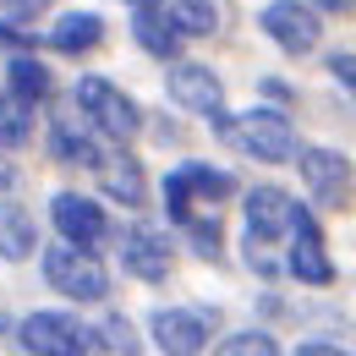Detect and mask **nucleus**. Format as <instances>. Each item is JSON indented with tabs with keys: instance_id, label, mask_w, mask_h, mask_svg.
<instances>
[{
	"instance_id": "nucleus-1",
	"label": "nucleus",
	"mask_w": 356,
	"mask_h": 356,
	"mask_svg": "<svg viewBox=\"0 0 356 356\" xmlns=\"http://www.w3.org/2000/svg\"><path fill=\"white\" fill-rule=\"evenodd\" d=\"M214 132L247 154V159H264V165H285L296 159V127L280 115V110H247V115H214Z\"/></svg>"
},
{
	"instance_id": "nucleus-2",
	"label": "nucleus",
	"mask_w": 356,
	"mask_h": 356,
	"mask_svg": "<svg viewBox=\"0 0 356 356\" xmlns=\"http://www.w3.org/2000/svg\"><path fill=\"white\" fill-rule=\"evenodd\" d=\"M44 280L66 302H104L110 296V268L99 264L93 247H77V241H60L44 252Z\"/></svg>"
},
{
	"instance_id": "nucleus-3",
	"label": "nucleus",
	"mask_w": 356,
	"mask_h": 356,
	"mask_svg": "<svg viewBox=\"0 0 356 356\" xmlns=\"http://www.w3.org/2000/svg\"><path fill=\"white\" fill-rule=\"evenodd\" d=\"M72 99H77V110L93 121V132H104L110 143H132V137L143 132V110H137L115 83H104V77H83Z\"/></svg>"
},
{
	"instance_id": "nucleus-4",
	"label": "nucleus",
	"mask_w": 356,
	"mask_h": 356,
	"mask_svg": "<svg viewBox=\"0 0 356 356\" xmlns=\"http://www.w3.org/2000/svg\"><path fill=\"white\" fill-rule=\"evenodd\" d=\"M17 346L33 356H83L93 351V329L77 323L72 312H28L17 323Z\"/></svg>"
},
{
	"instance_id": "nucleus-5",
	"label": "nucleus",
	"mask_w": 356,
	"mask_h": 356,
	"mask_svg": "<svg viewBox=\"0 0 356 356\" xmlns=\"http://www.w3.org/2000/svg\"><path fill=\"white\" fill-rule=\"evenodd\" d=\"M258 28H264L285 55H312L318 39H323V22H318V11H312L307 0H268Z\"/></svg>"
},
{
	"instance_id": "nucleus-6",
	"label": "nucleus",
	"mask_w": 356,
	"mask_h": 356,
	"mask_svg": "<svg viewBox=\"0 0 356 356\" xmlns=\"http://www.w3.org/2000/svg\"><path fill=\"white\" fill-rule=\"evenodd\" d=\"M148 334H154V346L170 356H192L209 346V334H214V312L203 307H159L148 318Z\"/></svg>"
},
{
	"instance_id": "nucleus-7",
	"label": "nucleus",
	"mask_w": 356,
	"mask_h": 356,
	"mask_svg": "<svg viewBox=\"0 0 356 356\" xmlns=\"http://www.w3.org/2000/svg\"><path fill=\"white\" fill-rule=\"evenodd\" d=\"M285 268L296 274V280H307V285H329L334 280V264H329V252H323V236H318V220H312L307 209L296 203V220L285 230Z\"/></svg>"
},
{
	"instance_id": "nucleus-8",
	"label": "nucleus",
	"mask_w": 356,
	"mask_h": 356,
	"mask_svg": "<svg viewBox=\"0 0 356 356\" xmlns=\"http://www.w3.org/2000/svg\"><path fill=\"white\" fill-rule=\"evenodd\" d=\"M49 220L60 230V241H77V247H99V241H110V220H104V209L83 197V192H55L49 197Z\"/></svg>"
},
{
	"instance_id": "nucleus-9",
	"label": "nucleus",
	"mask_w": 356,
	"mask_h": 356,
	"mask_svg": "<svg viewBox=\"0 0 356 356\" xmlns=\"http://www.w3.org/2000/svg\"><path fill=\"white\" fill-rule=\"evenodd\" d=\"M170 264H176V252H170V236H165V230L132 225V230L121 236V268H127V274L159 285V280H170Z\"/></svg>"
},
{
	"instance_id": "nucleus-10",
	"label": "nucleus",
	"mask_w": 356,
	"mask_h": 356,
	"mask_svg": "<svg viewBox=\"0 0 356 356\" xmlns=\"http://www.w3.org/2000/svg\"><path fill=\"white\" fill-rule=\"evenodd\" d=\"M165 88H170V99H176L186 115H220L225 110V83L209 72V66H197V60H181V66H170V77H165Z\"/></svg>"
},
{
	"instance_id": "nucleus-11",
	"label": "nucleus",
	"mask_w": 356,
	"mask_h": 356,
	"mask_svg": "<svg viewBox=\"0 0 356 356\" xmlns=\"http://www.w3.org/2000/svg\"><path fill=\"white\" fill-rule=\"evenodd\" d=\"M302 159V181H307L312 197H323L329 209H340L346 197H351V159L340 154V148H307V154H296Z\"/></svg>"
},
{
	"instance_id": "nucleus-12",
	"label": "nucleus",
	"mask_w": 356,
	"mask_h": 356,
	"mask_svg": "<svg viewBox=\"0 0 356 356\" xmlns=\"http://www.w3.org/2000/svg\"><path fill=\"white\" fill-rule=\"evenodd\" d=\"M241 209H247V241H285V230L296 220V197L280 186H252Z\"/></svg>"
},
{
	"instance_id": "nucleus-13",
	"label": "nucleus",
	"mask_w": 356,
	"mask_h": 356,
	"mask_svg": "<svg viewBox=\"0 0 356 356\" xmlns=\"http://www.w3.org/2000/svg\"><path fill=\"white\" fill-rule=\"evenodd\" d=\"M93 170H99V186H104L110 203H121V209H143L148 203V176H143V165L127 148H104Z\"/></svg>"
},
{
	"instance_id": "nucleus-14",
	"label": "nucleus",
	"mask_w": 356,
	"mask_h": 356,
	"mask_svg": "<svg viewBox=\"0 0 356 356\" xmlns=\"http://www.w3.org/2000/svg\"><path fill=\"white\" fill-rule=\"evenodd\" d=\"M49 154L60 159V165H99V137H93V121L77 110V99H72V115H55V127H49Z\"/></svg>"
},
{
	"instance_id": "nucleus-15",
	"label": "nucleus",
	"mask_w": 356,
	"mask_h": 356,
	"mask_svg": "<svg viewBox=\"0 0 356 356\" xmlns=\"http://www.w3.org/2000/svg\"><path fill=\"white\" fill-rule=\"evenodd\" d=\"M39 252V225L22 203H0V258L6 264H22Z\"/></svg>"
},
{
	"instance_id": "nucleus-16",
	"label": "nucleus",
	"mask_w": 356,
	"mask_h": 356,
	"mask_svg": "<svg viewBox=\"0 0 356 356\" xmlns=\"http://www.w3.org/2000/svg\"><path fill=\"white\" fill-rule=\"evenodd\" d=\"M99 39H104V22H99L93 11H66V17L49 28V49H60V55H88Z\"/></svg>"
},
{
	"instance_id": "nucleus-17",
	"label": "nucleus",
	"mask_w": 356,
	"mask_h": 356,
	"mask_svg": "<svg viewBox=\"0 0 356 356\" xmlns=\"http://www.w3.org/2000/svg\"><path fill=\"white\" fill-rule=\"evenodd\" d=\"M137 44L148 49V55H159V60H170L181 49V33L170 28V17H165V6H137Z\"/></svg>"
},
{
	"instance_id": "nucleus-18",
	"label": "nucleus",
	"mask_w": 356,
	"mask_h": 356,
	"mask_svg": "<svg viewBox=\"0 0 356 356\" xmlns=\"http://www.w3.org/2000/svg\"><path fill=\"white\" fill-rule=\"evenodd\" d=\"M165 17H170V28H176L181 39H209V33H220V6H214V0H170Z\"/></svg>"
},
{
	"instance_id": "nucleus-19",
	"label": "nucleus",
	"mask_w": 356,
	"mask_h": 356,
	"mask_svg": "<svg viewBox=\"0 0 356 356\" xmlns=\"http://www.w3.org/2000/svg\"><path fill=\"white\" fill-rule=\"evenodd\" d=\"M28 137H33V99L6 88L0 93V143H6V148H22Z\"/></svg>"
},
{
	"instance_id": "nucleus-20",
	"label": "nucleus",
	"mask_w": 356,
	"mask_h": 356,
	"mask_svg": "<svg viewBox=\"0 0 356 356\" xmlns=\"http://www.w3.org/2000/svg\"><path fill=\"white\" fill-rule=\"evenodd\" d=\"M176 176L186 181L192 203H220V197H230V192H236V181L225 176V170H209V165H181Z\"/></svg>"
},
{
	"instance_id": "nucleus-21",
	"label": "nucleus",
	"mask_w": 356,
	"mask_h": 356,
	"mask_svg": "<svg viewBox=\"0 0 356 356\" xmlns=\"http://www.w3.org/2000/svg\"><path fill=\"white\" fill-rule=\"evenodd\" d=\"M6 77H11V88L22 93V99H33V104L49 93V72H44V60H33V55H11Z\"/></svg>"
},
{
	"instance_id": "nucleus-22",
	"label": "nucleus",
	"mask_w": 356,
	"mask_h": 356,
	"mask_svg": "<svg viewBox=\"0 0 356 356\" xmlns=\"http://www.w3.org/2000/svg\"><path fill=\"white\" fill-rule=\"evenodd\" d=\"M93 351H137V334L127 318H104L99 329H93Z\"/></svg>"
},
{
	"instance_id": "nucleus-23",
	"label": "nucleus",
	"mask_w": 356,
	"mask_h": 356,
	"mask_svg": "<svg viewBox=\"0 0 356 356\" xmlns=\"http://www.w3.org/2000/svg\"><path fill=\"white\" fill-rule=\"evenodd\" d=\"M220 351H225V356H247V351L274 356V351H280V340H268L264 329H247V334H230V340H220Z\"/></svg>"
},
{
	"instance_id": "nucleus-24",
	"label": "nucleus",
	"mask_w": 356,
	"mask_h": 356,
	"mask_svg": "<svg viewBox=\"0 0 356 356\" xmlns=\"http://www.w3.org/2000/svg\"><path fill=\"white\" fill-rule=\"evenodd\" d=\"M186 225V236H192V247L203 252V258H220V225H214V214L203 220V214H192V220H181Z\"/></svg>"
},
{
	"instance_id": "nucleus-25",
	"label": "nucleus",
	"mask_w": 356,
	"mask_h": 356,
	"mask_svg": "<svg viewBox=\"0 0 356 356\" xmlns=\"http://www.w3.org/2000/svg\"><path fill=\"white\" fill-rule=\"evenodd\" d=\"M329 72H334V83L356 88V55H334V60H329Z\"/></svg>"
},
{
	"instance_id": "nucleus-26",
	"label": "nucleus",
	"mask_w": 356,
	"mask_h": 356,
	"mask_svg": "<svg viewBox=\"0 0 356 356\" xmlns=\"http://www.w3.org/2000/svg\"><path fill=\"white\" fill-rule=\"evenodd\" d=\"M44 6H49V0H6V11H11L17 22H28V17H39Z\"/></svg>"
},
{
	"instance_id": "nucleus-27",
	"label": "nucleus",
	"mask_w": 356,
	"mask_h": 356,
	"mask_svg": "<svg viewBox=\"0 0 356 356\" xmlns=\"http://www.w3.org/2000/svg\"><path fill=\"white\" fill-rule=\"evenodd\" d=\"M0 44H11V49H28V44H33V33H22V28L0 22Z\"/></svg>"
},
{
	"instance_id": "nucleus-28",
	"label": "nucleus",
	"mask_w": 356,
	"mask_h": 356,
	"mask_svg": "<svg viewBox=\"0 0 356 356\" xmlns=\"http://www.w3.org/2000/svg\"><path fill=\"white\" fill-rule=\"evenodd\" d=\"M17 186V165L6 159V143H0V192H11Z\"/></svg>"
},
{
	"instance_id": "nucleus-29",
	"label": "nucleus",
	"mask_w": 356,
	"mask_h": 356,
	"mask_svg": "<svg viewBox=\"0 0 356 356\" xmlns=\"http://www.w3.org/2000/svg\"><path fill=\"white\" fill-rule=\"evenodd\" d=\"M312 11H356V0H307Z\"/></svg>"
},
{
	"instance_id": "nucleus-30",
	"label": "nucleus",
	"mask_w": 356,
	"mask_h": 356,
	"mask_svg": "<svg viewBox=\"0 0 356 356\" xmlns=\"http://www.w3.org/2000/svg\"><path fill=\"white\" fill-rule=\"evenodd\" d=\"M132 6H159V0H132Z\"/></svg>"
}]
</instances>
